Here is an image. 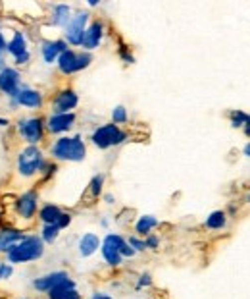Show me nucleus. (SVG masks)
I'll use <instances>...</instances> for the list:
<instances>
[{"label":"nucleus","mask_w":250,"mask_h":299,"mask_svg":"<svg viewBox=\"0 0 250 299\" xmlns=\"http://www.w3.org/2000/svg\"><path fill=\"white\" fill-rule=\"evenodd\" d=\"M8 263H29L37 261L44 255V243L37 236H25L19 243H15L14 247L8 251Z\"/></svg>","instance_id":"f257e3e1"},{"label":"nucleus","mask_w":250,"mask_h":299,"mask_svg":"<svg viewBox=\"0 0 250 299\" xmlns=\"http://www.w3.org/2000/svg\"><path fill=\"white\" fill-rule=\"evenodd\" d=\"M52 156L58 158V160H72V162H79L85 158L87 149H85V143L81 141L79 135L75 137H62L58 139L54 145H52Z\"/></svg>","instance_id":"f03ea898"},{"label":"nucleus","mask_w":250,"mask_h":299,"mask_svg":"<svg viewBox=\"0 0 250 299\" xmlns=\"http://www.w3.org/2000/svg\"><path fill=\"white\" fill-rule=\"evenodd\" d=\"M90 139L98 149H108V147L123 143L127 139V134L121 132L116 124H106V126H100L98 130H94Z\"/></svg>","instance_id":"7ed1b4c3"},{"label":"nucleus","mask_w":250,"mask_h":299,"mask_svg":"<svg viewBox=\"0 0 250 299\" xmlns=\"http://www.w3.org/2000/svg\"><path fill=\"white\" fill-rule=\"evenodd\" d=\"M44 166V158H43V152L37 149V147H27L19 152L17 156V170L21 176L29 178L33 174H37L41 168Z\"/></svg>","instance_id":"20e7f679"},{"label":"nucleus","mask_w":250,"mask_h":299,"mask_svg":"<svg viewBox=\"0 0 250 299\" xmlns=\"http://www.w3.org/2000/svg\"><path fill=\"white\" fill-rule=\"evenodd\" d=\"M90 62H92V56H90V54H87V52L77 54V52L68 48L58 58V68L62 74L70 75V74H75V72H81L83 68H87Z\"/></svg>","instance_id":"39448f33"},{"label":"nucleus","mask_w":250,"mask_h":299,"mask_svg":"<svg viewBox=\"0 0 250 299\" xmlns=\"http://www.w3.org/2000/svg\"><path fill=\"white\" fill-rule=\"evenodd\" d=\"M125 243V239L118 236V234H108L102 241V247H100V251H102V257L104 261L110 265V267H118L121 265V261H123V257H121V245Z\"/></svg>","instance_id":"423d86ee"},{"label":"nucleus","mask_w":250,"mask_h":299,"mask_svg":"<svg viewBox=\"0 0 250 299\" xmlns=\"http://www.w3.org/2000/svg\"><path fill=\"white\" fill-rule=\"evenodd\" d=\"M87 12H77L75 15H72L70 23L66 25L68 43H72V45H81L83 43V37H85V31H87Z\"/></svg>","instance_id":"0eeeda50"},{"label":"nucleus","mask_w":250,"mask_h":299,"mask_svg":"<svg viewBox=\"0 0 250 299\" xmlns=\"http://www.w3.org/2000/svg\"><path fill=\"white\" fill-rule=\"evenodd\" d=\"M17 130L25 137V141H29V143H39L43 139V122L39 118L19 120Z\"/></svg>","instance_id":"6e6552de"},{"label":"nucleus","mask_w":250,"mask_h":299,"mask_svg":"<svg viewBox=\"0 0 250 299\" xmlns=\"http://www.w3.org/2000/svg\"><path fill=\"white\" fill-rule=\"evenodd\" d=\"M70 280V276H68V272H64V270H56V272H50V274H46V276H41V278H37L33 286H35V290H39V292H50V290H54L56 286L64 284V282H68Z\"/></svg>","instance_id":"1a4fd4ad"},{"label":"nucleus","mask_w":250,"mask_h":299,"mask_svg":"<svg viewBox=\"0 0 250 299\" xmlns=\"http://www.w3.org/2000/svg\"><path fill=\"white\" fill-rule=\"evenodd\" d=\"M77 103H79V99H77L75 91H62L58 97L54 99V114H70L77 106Z\"/></svg>","instance_id":"9d476101"},{"label":"nucleus","mask_w":250,"mask_h":299,"mask_svg":"<svg viewBox=\"0 0 250 299\" xmlns=\"http://www.w3.org/2000/svg\"><path fill=\"white\" fill-rule=\"evenodd\" d=\"M17 83H19V74L15 72L14 68H4V70L0 72V91H4V93H8L10 97H15V99H17V95H19Z\"/></svg>","instance_id":"9b49d317"},{"label":"nucleus","mask_w":250,"mask_h":299,"mask_svg":"<svg viewBox=\"0 0 250 299\" xmlns=\"http://www.w3.org/2000/svg\"><path fill=\"white\" fill-rule=\"evenodd\" d=\"M102 23L100 21H94V23H90L85 31V37H83V48L85 50H94L96 46L100 45V39H102Z\"/></svg>","instance_id":"f8f14e48"},{"label":"nucleus","mask_w":250,"mask_h":299,"mask_svg":"<svg viewBox=\"0 0 250 299\" xmlns=\"http://www.w3.org/2000/svg\"><path fill=\"white\" fill-rule=\"evenodd\" d=\"M75 122V114L70 112V114H52L48 118V130L52 134H62L66 130H70Z\"/></svg>","instance_id":"ddd939ff"},{"label":"nucleus","mask_w":250,"mask_h":299,"mask_svg":"<svg viewBox=\"0 0 250 299\" xmlns=\"http://www.w3.org/2000/svg\"><path fill=\"white\" fill-rule=\"evenodd\" d=\"M68 50V46L64 41H48L43 45V58L46 64H52V62H58V58Z\"/></svg>","instance_id":"4468645a"},{"label":"nucleus","mask_w":250,"mask_h":299,"mask_svg":"<svg viewBox=\"0 0 250 299\" xmlns=\"http://www.w3.org/2000/svg\"><path fill=\"white\" fill-rule=\"evenodd\" d=\"M37 209V193L35 191H27L17 199V210L23 218H31Z\"/></svg>","instance_id":"2eb2a0df"},{"label":"nucleus","mask_w":250,"mask_h":299,"mask_svg":"<svg viewBox=\"0 0 250 299\" xmlns=\"http://www.w3.org/2000/svg\"><path fill=\"white\" fill-rule=\"evenodd\" d=\"M98 247H100V239H98L96 234H85V236H81L79 243H77V249H79V255H81V257H90V255H94Z\"/></svg>","instance_id":"dca6fc26"},{"label":"nucleus","mask_w":250,"mask_h":299,"mask_svg":"<svg viewBox=\"0 0 250 299\" xmlns=\"http://www.w3.org/2000/svg\"><path fill=\"white\" fill-rule=\"evenodd\" d=\"M23 238H25V236H23L21 232L12 230V228H4V230L0 232V251H6V253H8L15 243H19Z\"/></svg>","instance_id":"f3484780"},{"label":"nucleus","mask_w":250,"mask_h":299,"mask_svg":"<svg viewBox=\"0 0 250 299\" xmlns=\"http://www.w3.org/2000/svg\"><path fill=\"white\" fill-rule=\"evenodd\" d=\"M43 103V97L39 91H33V89H23L19 91L17 95V105L21 106H27V108H39Z\"/></svg>","instance_id":"a211bd4d"},{"label":"nucleus","mask_w":250,"mask_h":299,"mask_svg":"<svg viewBox=\"0 0 250 299\" xmlns=\"http://www.w3.org/2000/svg\"><path fill=\"white\" fill-rule=\"evenodd\" d=\"M72 19V8L68 4H58L54 6V15H52V23L54 25H68Z\"/></svg>","instance_id":"6ab92c4d"},{"label":"nucleus","mask_w":250,"mask_h":299,"mask_svg":"<svg viewBox=\"0 0 250 299\" xmlns=\"http://www.w3.org/2000/svg\"><path fill=\"white\" fill-rule=\"evenodd\" d=\"M64 212L56 207V205H44L43 209H41V220H43L44 224H58L60 216H62Z\"/></svg>","instance_id":"aec40b11"},{"label":"nucleus","mask_w":250,"mask_h":299,"mask_svg":"<svg viewBox=\"0 0 250 299\" xmlns=\"http://www.w3.org/2000/svg\"><path fill=\"white\" fill-rule=\"evenodd\" d=\"M10 54H14L15 58L17 56H21V54H25L27 52V43H25V37L21 35V33H15L14 39L8 43V48H6Z\"/></svg>","instance_id":"412c9836"},{"label":"nucleus","mask_w":250,"mask_h":299,"mask_svg":"<svg viewBox=\"0 0 250 299\" xmlns=\"http://www.w3.org/2000/svg\"><path fill=\"white\" fill-rule=\"evenodd\" d=\"M156 226H158L156 216H152V214H145V216H141V218L137 220L135 230H137V234H141V236H148V232H150L152 228H156Z\"/></svg>","instance_id":"4be33fe9"},{"label":"nucleus","mask_w":250,"mask_h":299,"mask_svg":"<svg viewBox=\"0 0 250 299\" xmlns=\"http://www.w3.org/2000/svg\"><path fill=\"white\" fill-rule=\"evenodd\" d=\"M225 222H227V214L223 210H214L206 218V226L210 230H221L225 226Z\"/></svg>","instance_id":"5701e85b"},{"label":"nucleus","mask_w":250,"mask_h":299,"mask_svg":"<svg viewBox=\"0 0 250 299\" xmlns=\"http://www.w3.org/2000/svg\"><path fill=\"white\" fill-rule=\"evenodd\" d=\"M72 290H75V282L70 278L68 282H64V284L56 286L54 290H50V292H48V299H62L68 292H72Z\"/></svg>","instance_id":"b1692460"},{"label":"nucleus","mask_w":250,"mask_h":299,"mask_svg":"<svg viewBox=\"0 0 250 299\" xmlns=\"http://www.w3.org/2000/svg\"><path fill=\"white\" fill-rule=\"evenodd\" d=\"M58 234H60V228L56 224H44L43 232H41L43 241H46V243H52V241H56Z\"/></svg>","instance_id":"393cba45"},{"label":"nucleus","mask_w":250,"mask_h":299,"mask_svg":"<svg viewBox=\"0 0 250 299\" xmlns=\"http://www.w3.org/2000/svg\"><path fill=\"white\" fill-rule=\"evenodd\" d=\"M247 120H249V114L241 112V110H233L231 112V126L233 128H245L247 126Z\"/></svg>","instance_id":"a878e982"},{"label":"nucleus","mask_w":250,"mask_h":299,"mask_svg":"<svg viewBox=\"0 0 250 299\" xmlns=\"http://www.w3.org/2000/svg\"><path fill=\"white\" fill-rule=\"evenodd\" d=\"M102 183H104V176L102 174H98V176H94L92 181H90V193L94 195V197H98L100 191H102Z\"/></svg>","instance_id":"bb28decb"},{"label":"nucleus","mask_w":250,"mask_h":299,"mask_svg":"<svg viewBox=\"0 0 250 299\" xmlns=\"http://www.w3.org/2000/svg\"><path fill=\"white\" fill-rule=\"evenodd\" d=\"M112 120H114V124H123V122H127V112H125V108H123V106H116V108L112 110Z\"/></svg>","instance_id":"cd10ccee"},{"label":"nucleus","mask_w":250,"mask_h":299,"mask_svg":"<svg viewBox=\"0 0 250 299\" xmlns=\"http://www.w3.org/2000/svg\"><path fill=\"white\" fill-rule=\"evenodd\" d=\"M129 245H131L135 251H145L147 249V241H141L139 238H129Z\"/></svg>","instance_id":"c85d7f7f"},{"label":"nucleus","mask_w":250,"mask_h":299,"mask_svg":"<svg viewBox=\"0 0 250 299\" xmlns=\"http://www.w3.org/2000/svg\"><path fill=\"white\" fill-rule=\"evenodd\" d=\"M10 274H12V267L6 265V263H2V265H0V280H2V278H8Z\"/></svg>","instance_id":"c756f323"},{"label":"nucleus","mask_w":250,"mask_h":299,"mask_svg":"<svg viewBox=\"0 0 250 299\" xmlns=\"http://www.w3.org/2000/svg\"><path fill=\"white\" fill-rule=\"evenodd\" d=\"M70 222H72V216H70V214H66V212H64V214H62V216H60V220H58V228L60 230H62V228H66V226L70 224Z\"/></svg>","instance_id":"7c9ffc66"},{"label":"nucleus","mask_w":250,"mask_h":299,"mask_svg":"<svg viewBox=\"0 0 250 299\" xmlns=\"http://www.w3.org/2000/svg\"><path fill=\"white\" fill-rule=\"evenodd\" d=\"M145 241H147V247H150V249H156L160 245V239L156 238V236H148Z\"/></svg>","instance_id":"2f4dec72"},{"label":"nucleus","mask_w":250,"mask_h":299,"mask_svg":"<svg viewBox=\"0 0 250 299\" xmlns=\"http://www.w3.org/2000/svg\"><path fill=\"white\" fill-rule=\"evenodd\" d=\"M150 282H152L150 274H143V276H141V280H139V284H137V288H143V286H150Z\"/></svg>","instance_id":"473e14b6"},{"label":"nucleus","mask_w":250,"mask_h":299,"mask_svg":"<svg viewBox=\"0 0 250 299\" xmlns=\"http://www.w3.org/2000/svg\"><path fill=\"white\" fill-rule=\"evenodd\" d=\"M62 299H79V294H77V290H72V292H68Z\"/></svg>","instance_id":"72a5a7b5"},{"label":"nucleus","mask_w":250,"mask_h":299,"mask_svg":"<svg viewBox=\"0 0 250 299\" xmlns=\"http://www.w3.org/2000/svg\"><path fill=\"white\" fill-rule=\"evenodd\" d=\"M27 60H29V52H25V54H21V56H17V58H15V62H17V64H25Z\"/></svg>","instance_id":"f704fd0d"},{"label":"nucleus","mask_w":250,"mask_h":299,"mask_svg":"<svg viewBox=\"0 0 250 299\" xmlns=\"http://www.w3.org/2000/svg\"><path fill=\"white\" fill-rule=\"evenodd\" d=\"M92 299H112L108 294H102V292H96L94 296H92Z\"/></svg>","instance_id":"c9c22d12"},{"label":"nucleus","mask_w":250,"mask_h":299,"mask_svg":"<svg viewBox=\"0 0 250 299\" xmlns=\"http://www.w3.org/2000/svg\"><path fill=\"white\" fill-rule=\"evenodd\" d=\"M8 48V45L4 43V37H2V33H0V54H2V50H6Z\"/></svg>","instance_id":"e433bc0d"},{"label":"nucleus","mask_w":250,"mask_h":299,"mask_svg":"<svg viewBox=\"0 0 250 299\" xmlns=\"http://www.w3.org/2000/svg\"><path fill=\"white\" fill-rule=\"evenodd\" d=\"M243 130H245V134L247 135H250V116H249V120H247V126H245Z\"/></svg>","instance_id":"4c0bfd02"},{"label":"nucleus","mask_w":250,"mask_h":299,"mask_svg":"<svg viewBox=\"0 0 250 299\" xmlns=\"http://www.w3.org/2000/svg\"><path fill=\"white\" fill-rule=\"evenodd\" d=\"M106 203H114V197H112V195H106Z\"/></svg>","instance_id":"58836bf2"},{"label":"nucleus","mask_w":250,"mask_h":299,"mask_svg":"<svg viewBox=\"0 0 250 299\" xmlns=\"http://www.w3.org/2000/svg\"><path fill=\"white\" fill-rule=\"evenodd\" d=\"M245 154H247V156H250V143L247 145V147H245Z\"/></svg>","instance_id":"ea45409f"},{"label":"nucleus","mask_w":250,"mask_h":299,"mask_svg":"<svg viewBox=\"0 0 250 299\" xmlns=\"http://www.w3.org/2000/svg\"><path fill=\"white\" fill-rule=\"evenodd\" d=\"M0 126H8V120L0 118Z\"/></svg>","instance_id":"a19ab883"},{"label":"nucleus","mask_w":250,"mask_h":299,"mask_svg":"<svg viewBox=\"0 0 250 299\" xmlns=\"http://www.w3.org/2000/svg\"><path fill=\"white\" fill-rule=\"evenodd\" d=\"M247 201H249V203H250V195H249V197H247Z\"/></svg>","instance_id":"79ce46f5"}]
</instances>
